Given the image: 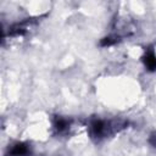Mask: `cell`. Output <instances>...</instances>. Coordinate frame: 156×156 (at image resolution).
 Wrapping results in <instances>:
<instances>
[{"label":"cell","instance_id":"6da1fadb","mask_svg":"<svg viewBox=\"0 0 156 156\" xmlns=\"http://www.w3.org/2000/svg\"><path fill=\"white\" fill-rule=\"evenodd\" d=\"M29 150H28V146L23 143H17L16 145H13V147L11 149L10 151V155L11 156H26L28 155Z\"/></svg>","mask_w":156,"mask_h":156},{"label":"cell","instance_id":"7a4b0ae2","mask_svg":"<svg viewBox=\"0 0 156 156\" xmlns=\"http://www.w3.org/2000/svg\"><path fill=\"white\" fill-rule=\"evenodd\" d=\"M91 130L96 136H101L106 133V124L102 121H94L91 124Z\"/></svg>","mask_w":156,"mask_h":156},{"label":"cell","instance_id":"3957f363","mask_svg":"<svg viewBox=\"0 0 156 156\" xmlns=\"http://www.w3.org/2000/svg\"><path fill=\"white\" fill-rule=\"evenodd\" d=\"M144 63L145 66L150 69V71H154L156 69V56L152 54V52H149L144 56Z\"/></svg>","mask_w":156,"mask_h":156},{"label":"cell","instance_id":"277c9868","mask_svg":"<svg viewBox=\"0 0 156 156\" xmlns=\"http://www.w3.org/2000/svg\"><path fill=\"white\" fill-rule=\"evenodd\" d=\"M55 127H56L57 130L61 132V130H63V129H66L68 127V122L66 119H63V118H57L56 122H55Z\"/></svg>","mask_w":156,"mask_h":156},{"label":"cell","instance_id":"5b68a950","mask_svg":"<svg viewBox=\"0 0 156 156\" xmlns=\"http://www.w3.org/2000/svg\"><path fill=\"white\" fill-rule=\"evenodd\" d=\"M111 44H113V40L111 38H104L101 40V45L102 46H107V45H111Z\"/></svg>","mask_w":156,"mask_h":156},{"label":"cell","instance_id":"8992f818","mask_svg":"<svg viewBox=\"0 0 156 156\" xmlns=\"http://www.w3.org/2000/svg\"><path fill=\"white\" fill-rule=\"evenodd\" d=\"M150 143H151L154 146H156V133H154V134L151 135V138H150Z\"/></svg>","mask_w":156,"mask_h":156}]
</instances>
